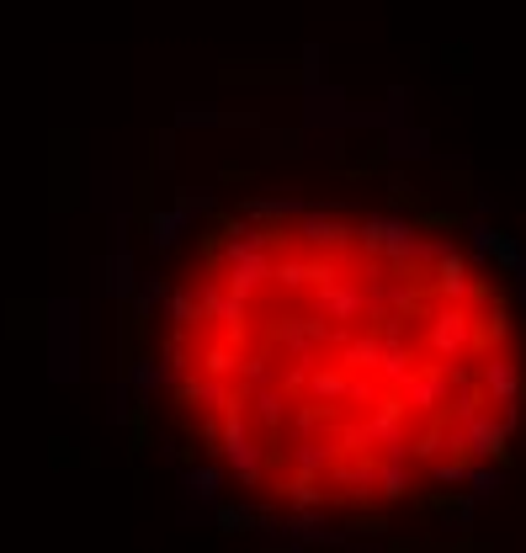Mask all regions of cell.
Instances as JSON below:
<instances>
[{
	"label": "cell",
	"instance_id": "1",
	"mask_svg": "<svg viewBox=\"0 0 526 553\" xmlns=\"http://www.w3.org/2000/svg\"><path fill=\"white\" fill-rule=\"evenodd\" d=\"M218 458L229 463V474L240 484H256L266 474V452H261L256 431H250V421H245V399H229V410H224V452H218Z\"/></svg>",
	"mask_w": 526,
	"mask_h": 553
},
{
	"label": "cell",
	"instance_id": "2",
	"mask_svg": "<svg viewBox=\"0 0 526 553\" xmlns=\"http://www.w3.org/2000/svg\"><path fill=\"white\" fill-rule=\"evenodd\" d=\"M479 383L489 394V405H521L526 399V367H516L511 357H500V351H489V357L479 362Z\"/></svg>",
	"mask_w": 526,
	"mask_h": 553
},
{
	"label": "cell",
	"instance_id": "3",
	"mask_svg": "<svg viewBox=\"0 0 526 553\" xmlns=\"http://www.w3.org/2000/svg\"><path fill=\"white\" fill-rule=\"evenodd\" d=\"M335 442H319V437H298L293 447H287V463H293V474H325V468L335 463Z\"/></svg>",
	"mask_w": 526,
	"mask_h": 553
},
{
	"label": "cell",
	"instance_id": "4",
	"mask_svg": "<svg viewBox=\"0 0 526 553\" xmlns=\"http://www.w3.org/2000/svg\"><path fill=\"white\" fill-rule=\"evenodd\" d=\"M309 399H319V405H341V399H351L346 367H314L309 373Z\"/></svg>",
	"mask_w": 526,
	"mask_h": 553
},
{
	"label": "cell",
	"instance_id": "5",
	"mask_svg": "<svg viewBox=\"0 0 526 553\" xmlns=\"http://www.w3.org/2000/svg\"><path fill=\"white\" fill-rule=\"evenodd\" d=\"M277 495H282L293 511H319V506H325V490H319V474H293V479H282V484H277Z\"/></svg>",
	"mask_w": 526,
	"mask_h": 553
},
{
	"label": "cell",
	"instance_id": "6",
	"mask_svg": "<svg viewBox=\"0 0 526 553\" xmlns=\"http://www.w3.org/2000/svg\"><path fill=\"white\" fill-rule=\"evenodd\" d=\"M282 373H277V357H271V351H256V357H240V389L245 394H256V389H271V383H277Z\"/></svg>",
	"mask_w": 526,
	"mask_h": 553
},
{
	"label": "cell",
	"instance_id": "7",
	"mask_svg": "<svg viewBox=\"0 0 526 553\" xmlns=\"http://www.w3.org/2000/svg\"><path fill=\"white\" fill-rule=\"evenodd\" d=\"M181 484H186V495L192 500H218V484H224V468L218 463H202V468H181Z\"/></svg>",
	"mask_w": 526,
	"mask_h": 553
},
{
	"label": "cell",
	"instance_id": "8",
	"mask_svg": "<svg viewBox=\"0 0 526 553\" xmlns=\"http://www.w3.org/2000/svg\"><path fill=\"white\" fill-rule=\"evenodd\" d=\"M245 405H250V415H256L261 426H282L287 421V394L277 389V383H271V389H256Z\"/></svg>",
	"mask_w": 526,
	"mask_h": 553
},
{
	"label": "cell",
	"instance_id": "9",
	"mask_svg": "<svg viewBox=\"0 0 526 553\" xmlns=\"http://www.w3.org/2000/svg\"><path fill=\"white\" fill-rule=\"evenodd\" d=\"M256 516H261L256 506H218L213 511V527L218 532H240V527H256Z\"/></svg>",
	"mask_w": 526,
	"mask_h": 553
},
{
	"label": "cell",
	"instance_id": "10",
	"mask_svg": "<svg viewBox=\"0 0 526 553\" xmlns=\"http://www.w3.org/2000/svg\"><path fill=\"white\" fill-rule=\"evenodd\" d=\"M410 452L420 463L441 458V452H447V426H431V431H420V437H410Z\"/></svg>",
	"mask_w": 526,
	"mask_h": 553
},
{
	"label": "cell",
	"instance_id": "11",
	"mask_svg": "<svg viewBox=\"0 0 526 553\" xmlns=\"http://www.w3.org/2000/svg\"><path fill=\"white\" fill-rule=\"evenodd\" d=\"M468 484H473V500H489V495H495L500 490V474H495V468H468Z\"/></svg>",
	"mask_w": 526,
	"mask_h": 553
},
{
	"label": "cell",
	"instance_id": "12",
	"mask_svg": "<svg viewBox=\"0 0 526 553\" xmlns=\"http://www.w3.org/2000/svg\"><path fill=\"white\" fill-rule=\"evenodd\" d=\"M468 458H452V463H436V484H468Z\"/></svg>",
	"mask_w": 526,
	"mask_h": 553
},
{
	"label": "cell",
	"instance_id": "13",
	"mask_svg": "<svg viewBox=\"0 0 526 553\" xmlns=\"http://www.w3.org/2000/svg\"><path fill=\"white\" fill-rule=\"evenodd\" d=\"M351 532H388V522H383V516H356Z\"/></svg>",
	"mask_w": 526,
	"mask_h": 553
},
{
	"label": "cell",
	"instance_id": "14",
	"mask_svg": "<svg viewBox=\"0 0 526 553\" xmlns=\"http://www.w3.org/2000/svg\"><path fill=\"white\" fill-rule=\"evenodd\" d=\"M266 553H303V548H298V543H293V548H266Z\"/></svg>",
	"mask_w": 526,
	"mask_h": 553
}]
</instances>
